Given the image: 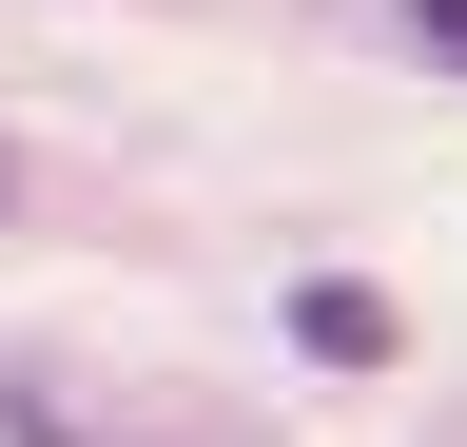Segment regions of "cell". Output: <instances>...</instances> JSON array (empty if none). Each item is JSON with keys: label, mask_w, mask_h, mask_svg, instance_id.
I'll use <instances>...</instances> for the list:
<instances>
[{"label": "cell", "mask_w": 467, "mask_h": 447, "mask_svg": "<svg viewBox=\"0 0 467 447\" xmlns=\"http://www.w3.org/2000/svg\"><path fill=\"white\" fill-rule=\"evenodd\" d=\"M292 350H312V370H389V350H409V311L370 292V272H292Z\"/></svg>", "instance_id": "1"}, {"label": "cell", "mask_w": 467, "mask_h": 447, "mask_svg": "<svg viewBox=\"0 0 467 447\" xmlns=\"http://www.w3.org/2000/svg\"><path fill=\"white\" fill-rule=\"evenodd\" d=\"M0 447H137V428H98L58 370H0Z\"/></svg>", "instance_id": "2"}, {"label": "cell", "mask_w": 467, "mask_h": 447, "mask_svg": "<svg viewBox=\"0 0 467 447\" xmlns=\"http://www.w3.org/2000/svg\"><path fill=\"white\" fill-rule=\"evenodd\" d=\"M389 39H409V59H448V78H467V0H389Z\"/></svg>", "instance_id": "3"}, {"label": "cell", "mask_w": 467, "mask_h": 447, "mask_svg": "<svg viewBox=\"0 0 467 447\" xmlns=\"http://www.w3.org/2000/svg\"><path fill=\"white\" fill-rule=\"evenodd\" d=\"M0 214H20V156H0Z\"/></svg>", "instance_id": "4"}]
</instances>
